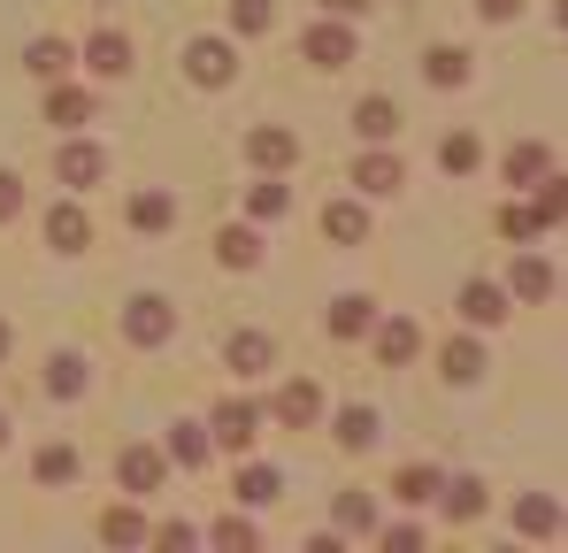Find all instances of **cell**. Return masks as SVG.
I'll use <instances>...</instances> for the list:
<instances>
[{"label": "cell", "mask_w": 568, "mask_h": 553, "mask_svg": "<svg viewBox=\"0 0 568 553\" xmlns=\"http://www.w3.org/2000/svg\"><path fill=\"white\" fill-rule=\"evenodd\" d=\"M8 215H23V178H16V170H0V223H8Z\"/></svg>", "instance_id": "cell-43"}, {"label": "cell", "mask_w": 568, "mask_h": 553, "mask_svg": "<svg viewBox=\"0 0 568 553\" xmlns=\"http://www.w3.org/2000/svg\"><path fill=\"white\" fill-rule=\"evenodd\" d=\"M85 62H93V78H123L131 70V39L123 31H100L93 47H85Z\"/></svg>", "instance_id": "cell-29"}, {"label": "cell", "mask_w": 568, "mask_h": 553, "mask_svg": "<svg viewBox=\"0 0 568 553\" xmlns=\"http://www.w3.org/2000/svg\"><path fill=\"white\" fill-rule=\"evenodd\" d=\"M223 362H231V376H270V369H277V339H270V331H239V339L223 346Z\"/></svg>", "instance_id": "cell-8"}, {"label": "cell", "mask_w": 568, "mask_h": 553, "mask_svg": "<svg viewBox=\"0 0 568 553\" xmlns=\"http://www.w3.org/2000/svg\"><path fill=\"white\" fill-rule=\"evenodd\" d=\"M170 223H178L170 192H131V231H170Z\"/></svg>", "instance_id": "cell-31"}, {"label": "cell", "mask_w": 568, "mask_h": 553, "mask_svg": "<svg viewBox=\"0 0 568 553\" xmlns=\"http://www.w3.org/2000/svg\"><path fill=\"white\" fill-rule=\"evenodd\" d=\"M323 239H331V247H362V239H369V208H362V200H331V208H323Z\"/></svg>", "instance_id": "cell-15"}, {"label": "cell", "mask_w": 568, "mask_h": 553, "mask_svg": "<svg viewBox=\"0 0 568 553\" xmlns=\"http://www.w3.org/2000/svg\"><path fill=\"white\" fill-rule=\"evenodd\" d=\"M185 78L192 86H231V78H239V47H231V39H192Z\"/></svg>", "instance_id": "cell-3"}, {"label": "cell", "mask_w": 568, "mask_h": 553, "mask_svg": "<svg viewBox=\"0 0 568 553\" xmlns=\"http://www.w3.org/2000/svg\"><path fill=\"white\" fill-rule=\"evenodd\" d=\"M246 162L270 170V178H284V170L300 162V139H292L284 123H254V131H246Z\"/></svg>", "instance_id": "cell-5"}, {"label": "cell", "mask_w": 568, "mask_h": 553, "mask_svg": "<svg viewBox=\"0 0 568 553\" xmlns=\"http://www.w3.org/2000/svg\"><path fill=\"white\" fill-rule=\"evenodd\" d=\"M31 476H39V484H78V454H70V446H47V454L31 461Z\"/></svg>", "instance_id": "cell-39"}, {"label": "cell", "mask_w": 568, "mask_h": 553, "mask_svg": "<svg viewBox=\"0 0 568 553\" xmlns=\"http://www.w3.org/2000/svg\"><path fill=\"white\" fill-rule=\"evenodd\" d=\"M438 500H446V515H454V523H476V515H484V484H476V476L438 484Z\"/></svg>", "instance_id": "cell-32"}, {"label": "cell", "mask_w": 568, "mask_h": 553, "mask_svg": "<svg viewBox=\"0 0 568 553\" xmlns=\"http://www.w3.org/2000/svg\"><path fill=\"white\" fill-rule=\"evenodd\" d=\"M499 170H507V184H523V192H530V184L546 178V170H554V162H546V147H538V139H515V147H507V162H499Z\"/></svg>", "instance_id": "cell-25"}, {"label": "cell", "mask_w": 568, "mask_h": 553, "mask_svg": "<svg viewBox=\"0 0 568 553\" xmlns=\"http://www.w3.org/2000/svg\"><path fill=\"white\" fill-rule=\"evenodd\" d=\"M300 54H307L315 70H346V62H354L362 47H354V31H346V16H323V23H315V31L300 39Z\"/></svg>", "instance_id": "cell-2"}, {"label": "cell", "mask_w": 568, "mask_h": 553, "mask_svg": "<svg viewBox=\"0 0 568 553\" xmlns=\"http://www.w3.org/2000/svg\"><path fill=\"white\" fill-rule=\"evenodd\" d=\"M476 8H484V23H515L523 16V0H476Z\"/></svg>", "instance_id": "cell-45"}, {"label": "cell", "mask_w": 568, "mask_h": 553, "mask_svg": "<svg viewBox=\"0 0 568 553\" xmlns=\"http://www.w3.org/2000/svg\"><path fill=\"white\" fill-rule=\"evenodd\" d=\"M207 454H215L207 423H170V461H178V469H207Z\"/></svg>", "instance_id": "cell-24"}, {"label": "cell", "mask_w": 568, "mask_h": 553, "mask_svg": "<svg viewBox=\"0 0 568 553\" xmlns=\"http://www.w3.org/2000/svg\"><path fill=\"white\" fill-rule=\"evenodd\" d=\"M354 184H362L369 200H384V192H399V184H407V162H399L392 147H369V154L354 162Z\"/></svg>", "instance_id": "cell-9"}, {"label": "cell", "mask_w": 568, "mask_h": 553, "mask_svg": "<svg viewBox=\"0 0 568 553\" xmlns=\"http://www.w3.org/2000/svg\"><path fill=\"white\" fill-rule=\"evenodd\" d=\"M354 131H362L369 147H384V139H399V108H392L384 92H369V100L354 108Z\"/></svg>", "instance_id": "cell-22"}, {"label": "cell", "mask_w": 568, "mask_h": 553, "mask_svg": "<svg viewBox=\"0 0 568 553\" xmlns=\"http://www.w3.org/2000/svg\"><path fill=\"white\" fill-rule=\"evenodd\" d=\"M338 446H346V454H369V446H377V408H346V415H338Z\"/></svg>", "instance_id": "cell-35"}, {"label": "cell", "mask_w": 568, "mask_h": 553, "mask_svg": "<svg viewBox=\"0 0 568 553\" xmlns=\"http://www.w3.org/2000/svg\"><path fill=\"white\" fill-rule=\"evenodd\" d=\"M115 476H123V492H139V500H146V492H162V484H170V454L139 439V446H123Z\"/></svg>", "instance_id": "cell-4"}, {"label": "cell", "mask_w": 568, "mask_h": 553, "mask_svg": "<svg viewBox=\"0 0 568 553\" xmlns=\"http://www.w3.org/2000/svg\"><path fill=\"white\" fill-rule=\"evenodd\" d=\"M369 339H377V362H384V369H407L415 354H423V331H415L407 315H392V323H369Z\"/></svg>", "instance_id": "cell-11"}, {"label": "cell", "mask_w": 568, "mask_h": 553, "mask_svg": "<svg viewBox=\"0 0 568 553\" xmlns=\"http://www.w3.org/2000/svg\"><path fill=\"white\" fill-rule=\"evenodd\" d=\"M554 16H561V31H568V0H561V8H554Z\"/></svg>", "instance_id": "cell-48"}, {"label": "cell", "mask_w": 568, "mask_h": 553, "mask_svg": "<svg viewBox=\"0 0 568 553\" xmlns=\"http://www.w3.org/2000/svg\"><path fill=\"white\" fill-rule=\"evenodd\" d=\"M499 315H507V284H491V276H469V284H462V323L491 331Z\"/></svg>", "instance_id": "cell-13"}, {"label": "cell", "mask_w": 568, "mask_h": 553, "mask_svg": "<svg viewBox=\"0 0 568 553\" xmlns=\"http://www.w3.org/2000/svg\"><path fill=\"white\" fill-rule=\"evenodd\" d=\"M54 178L70 184V192H93V184L108 178V154H100L93 139H70V147L54 154Z\"/></svg>", "instance_id": "cell-6"}, {"label": "cell", "mask_w": 568, "mask_h": 553, "mask_svg": "<svg viewBox=\"0 0 568 553\" xmlns=\"http://www.w3.org/2000/svg\"><path fill=\"white\" fill-rule=\"evenodd\" d=\"M231 492H239V507H277V500H284V476L270 469V461H246Z\"/></svg>", "instance_id": "cell-16"}, {"label": "cell", "mask_w": 568, "mask_h": 553, "mask_svg": "<svg viewBox=\"0 0 568 553\" xmlns=\"http://www.w3.org/2000/svg\"><path fill=\"white\" fill-rule=\"evenodd\" d=\"M369 323H377V300H362V292L331 300V339H369Z\"/></svg>", "instance_id": "cell-20"}, {"label": "cell", "mask_w": 568, "mask_h": 553, "mask_svg": "<svg viewBox=\"0 0 568 553\" xmlns=\"http://www.w3.org/2000/svg\"><path fill=\"white\" fill-rule=\"evenodd\" d=\"M423 78H430L438 92L469 86V54H462V47H430V54H423Z\"/></svg>", "instance_id": "cell-28"}, {"label": "cell", "mask_w": 568, "mask_h": 553, "mask_svg": "<svg viewBox=\"0 0 568 553\" xmlns=\"http://www.w3.org/2000/svg\"><path fill=\"white\" fill-rule=\"evenodd\" d=\"M554 531H561V507L546 492H523L515 500V539H554Z\"/></svg>", "instance_id": "cell-18"}, {"label": "cell", "mask_w": 568, "mask_h": 553, "mask_svg": "<svg viewBox=\"0 0 568 553\" xmlns=\"http://www.w3.org/2000/svg\"><path fill=\"white\" fill-rule=\"evenodd\" d=\"M538 231H546V215H538L530 200H507V208H499V239H515V247H530Z\"/></svg>", "instance_id": "cell-34"}, {"label": "cell", "mask_w": 568, "mask_h": 553, "mask_svg": "<svg viewBox=\"0 0 568 553\" xmlns=\"http://www.w3.org/2000/svg\"><path fill=\"white\" fill-rule=\"evenodd\" d=\"M438 484H446V476H438L430 461H415V469H399L392 492H399V507H423V500H438Z\"/></svg>", "instance_id": "cell-36"}, {"label": "cell", "mask_w": 568, "mask_h": 553, "mask_svg": "<svg viewBox=\"0 0 568 553\" xmlns=\"http://www.w3.org/2000/svg\"><path fill=\"white\" fill-rule=\"evenodd\" d=\"M284 208H292V192H284V184L270 178V170H262V184H254V192H246V215H254V223H277Z\"/></svg>", "instance_id": "cell-37"}, {"label": "cell", "mask_w": 568, "mask_h": 553, "mask_svg": "<svg viewBox=\"0 0 568 553\" xmlns=\"http://www.w3.org/2000/svg\"><path fill=\"white\" fill-rule=\"evenodd\" d=\"M215 262H223V270H254V262H262V231H254V223H231V231L215 239Z\"/></svg>", "instance_id": "cell-19"}, {"label": "cell", "mask_w": 568, "mask_h": 553, "mask_svg": "<svg viewBox=\"0 0 568 553\" xmlns=\"http://www.w3.org/2000/svg\"><path fill=\"white\" fill-rule=\"evenodd\" d=\"M270 23H277V8H270V0H231V31H239V39H262Z\"/></svg>", "instance_id": "cell-38"}, {"label": "cell", "mask_w": 568, "mask_h": 553, "mask_svg": "<svg viewBox=\"0 0 568 553\" xmlns=\"http://www.w3.org/2000/svg\"><path fill=\"white\" fill-rule=\"evenodd\" d=\"M23 70L54 86V78H70V47H62V39H31V54H23Z\"/></svg>", "instance_id": "cell-33"}, {"label": "cell", "mask_w": 568, "mask_h": 553, "mask_svg": "<svg viewBox=\"0 0 568 553\" xmlns=\"http://www.w3.org/2000/svg\"><path fill=\"white\" fill-rule=\"evenodd\" d=\"M47 247H54V254H85V247H93V215H85L78 200H62V208L47 215Z\"/></svg>", "instance_id": "cell-10"}, {"label": "cell", "mask_w": 568, "mask_h": 553, "mask_svg": "<svg viewBox=\"0 0 568 553\" xmlns=\"http://www.w3.org/2000/svg\"><path fill=\"white\" fill-rule=\"evenodd\" d=\"M369 8H377V0H323V16H346V23H354V16H369Z\"/></svg>", "instance_id": "cell-46"}, {"label": "cell", "mask_w": 568, "mask_h": 553, "mask_svg": "<svg viewBox=\"0 0 568 553\" xmlns=\"http://www.w3.org/2000/svg\"><path fill=\"white\" fill-rule=\"evenodd\" d=\"M215 546L246 553V546H262V531H254V523H246V515H223V523H215Z\"/></svg>", "instance_id": "cell-41"}, {"label": "cell", "mask_w": 568, "mask_h": 553, "mask_svg": "<svg viewBox=\"0 0 568 553\" xmlns=\"http://www.w3.org/2000/svg\"><path fill=\"white\" fill-rule=\"evenodd\" d=\"M546 292H554V270H546V254H530V247H523V254H515V270H507V300L538 308Z\"/></svg>", "instance_id": "cell-12"}, {"label": "cell", "mask_w": 568, "mask_h": 553, "mask_svg": "<svg viewBox=\"0 0 568 553\" xmlns=\"http://www.w3.org/2000/svg\"><path fill=\"white\" fill-rule=\"evenodd\" d=\"M377 546H384V553H415V546H423V523H384Z\"/></svg>", "instance_id": "cell-42"}, {"label": "cell", "mask_w": 568, "mask_h": 553, "mask_svg": "<svg viewBox=\"0 0 568 553\" xmlns=\"http://www.w3.org/2000/svg\"><path fill=\"white\" fill-rule=\"evenodd\" d=\"M47 123H62V131L93 123V92H78V86H62V78H54V92H47Z\"/></svg>", "instance_id": "cell-23"}, {"label": "cell", "mask_w": 568, "mask_h": 553, "mask_svg": "<svg viewBox=\"0 0 568 553\" xmlns=\"http://www.w3.org/2000/svg\"><path fill=\"white\" fill-rule=\"evenodd\" d=\"M538 215L546 223H568V178H554V170L538 178Z\"/></svg>", "instance_id": "cell-40"}, {"label": "cell", "mask_w": 568, "mask_h": 553, "mask_svg": "<svg viewBox=\"0 0 568 553\" xmlns=\"http://www.w3.org/2000/svg\"><path fill=\"white\" fill-rule=\"evenodd\" d=\"M0 362H8V323H0Z\"/></svg>", "instance_id": "cell-47"}, {"label": "cell", "mask_w": 568, "mask_h": 553, "mask_svg": "<svg viewBox=\"0 0 568 553\" xmlns=\"http://www.w3.org/2000/svg\"><path fill=\"white\" fill-rule=\"evenodd\" d=\"M476 162H484V139H476V131H454V139H438V170H446V178H469Z\"/></svg>", "instance_id": "cell-30"}, {"label": "cell", "mask_w": 568, "mask_h": 553, "mask_svg": "<svg viewBox=\"0 0 568 553\" xmlns=\"http://www.w3.org/2000/svg\"><path fill=\"white\" fill-rule=\"evenodd\" d=\"M331 523H338V539H369V531H377L369 492H338V500H331Z\"/></svg>", "instance_id": "cell-21"}, {"label": "cell", "mask_w": 568, "mask_h": 553, "mask_svg": "<svg viewBox=\"0 0 568 553\" xmlns=\"http://www.w3.org/2000/svg\"><path fill=\"white\" fill-rule=\"evenodd\" d=\"M315 415H323V392H315L307 376H292V384L277 392V423H284V431H307Z\"/></svg>", "instance_id": "cell-17"}, {"label": "cell", "mask_w": 568, "mask_h": 553, "mask_svg": "<svg viewBox=\"0 0 568 553\" xmlns=\"http://www.w3.org/2000/svg\"><path fill=\"white\" fill-rule=\"evenodd\" d=\"M207 431H215V446H231V454H246V446H254V431H262V408H254V400H223Z\"/></svg>", "instance_id": "cell-7"}, {"label": "cell", "mask_w": 568, "mask_h": 553, "mask_svg": "<svg viewBox=\"0 0 568 553\" xmlns=\"http://www.w3.org/2000/svg\"><path fill=\"white\" fill-rule=\"evenodd\" d=\"M85 384H93V369L78 346H62V354H47V392L54 400H85Z\"/></svg>", "instance_id": "cell-14"}, {"label": "cell", "mask_w": 568, "mask_h": 553, "mask_svg": "<svg viewBox=\"0 0 568 553\" xmlns=\"http://www.w3.org/2000/svg\"><path fill=\"white\" fill-rule=\"evenodd\" d=\"M192 539H200V531H192V523H162V531H154V539H146V546H192Z\"/></svg>", "instance_id": "cell-44"}, {"label": "cell", "mask_w": 568, "mask_h": 553, "mask_svg": "<svg viewBox=\"0 0 568 553\" xmlns=\"http://www.w3.org/2000/svg\"><path fill=\"white\" fill-rule=\"evenodd\" d=\"M170 331H178V308H170L162 292H139V300L123 308V339H131V346H170Z\"/></svg>", "instance_id": "cell-1"}, {"label": "cell", "mask_w": 568, "mask_h": 553, "mask_svg": "<svg viewBox=\"0 0 568 553\" xmlns=\"http://www.w3.org/2000/svg\"><path fill=\"white\" fill-rule=\"evenodd\" d=\"M0 446H8V415H0Z\"/></svg>", "instance_id": "cell-49"}, {"label": "cell", "mask_w": 568, "mask_h": 553, "mask_svg": "<svg viewBox=\"0 0 568 553\" xmlns=\"http://www.w3.org/2000/svg\"><path fill=\"white\" fill-rule=\"evenodd\" d=\"M100 539H108V546H146L154 523H146L139 507H108V515H100Z\"/></svg>", "instance_id": "cell-27"}, {"label": "cell", "mask_w": 568, "mask_h": 553, "mask_svg": "<svg viewBox=\"0 0 568 553\" xmlns=\"http://www.w3.org/2000/svg\"><path fill=\"white\" fill-rule=\"evenodd\" d=\"M438 369H446V384H476V376H484V346L454 331V339H446V354H438Z\"/></svg>", "instance_id": "cell-26"}]
</instances>
